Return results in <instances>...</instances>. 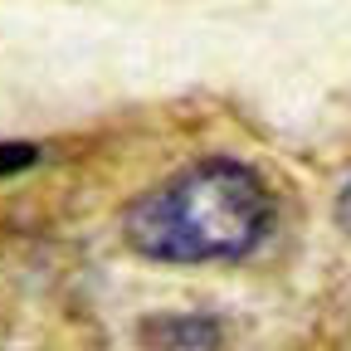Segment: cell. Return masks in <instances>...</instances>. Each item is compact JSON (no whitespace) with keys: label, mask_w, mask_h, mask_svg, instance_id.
<instances>
[{"label":"cell","mask_w":351,"mask_h":351,"mask_svg":"<svg viewBox=\"0 0 351 351\" xmlns=\"http://www.w3.org/2000/svg\"><path fill=\"white\" fill-rule=\"evenodd\" d=\"M278 200L269 181L234 156H200L137 195L122 234L152 263H230L263 244Z\"/></svg>","instance_id":"obj_1"},{"label":"cell","mask_w":351,"mask_h":351,"mask_svg":"<svg viewBox=\"0 0 351 351\" xmlns=\"http://www.w3.org/2000/svg\"><path fill=\"white\" fill-rule=\"evenodd\" d=\"M337 219H341V230L351 234V181H346V191H341V200H337Z\"/></svg>","instance_id":"obj_3"},{"label":"cell","mask_w":351,"mask_h":351,"mask_svg":"<svg viewBox=\"0 0 351 351\" xmlns=\"http://www.w3.org/2000/svg\"><path fill=\"white\" fill-rule=\"evenodd\" d=\"M39 152L34 147H20V142H0V176H10V171H25Z\"/></svg>","instance_id":"obj_2"}]
</instances>
